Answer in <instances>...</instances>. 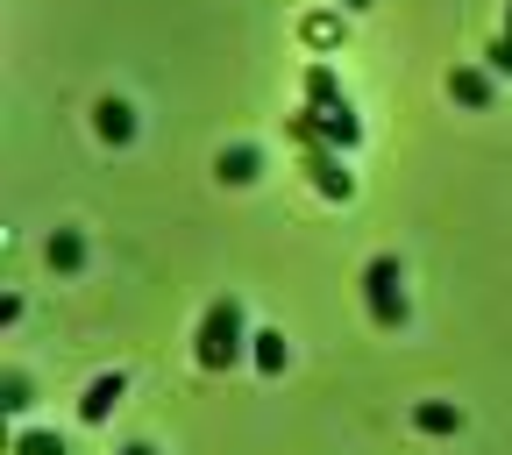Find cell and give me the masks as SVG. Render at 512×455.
Listing matches in <instances>:
<instances>
[{
	"label": "cell",
	"mask_w": 512,
	"mask_h": 455,
	"mask_svg": "<svg viewBox=\"0 0 512 455\" xmlns=\"http://www.w3.org/2000/svg\"><path fill=\"white\" fill-rule=\"evenodd\" d=\"M306 171L328 200H356V171H342V150L335 143H306Z\"/></svg>",
	"instance_id": "cell-3"
},
{
	"label": "cell",
	"mask_w": 512,
	"mask_h": 455,
	"mask_svg": "<svg viewBox=\"0 0 512 455\" xmlns=\"http://www.w3.org/2000/svg\"><path fill=\"white\" fill-rule=\"evenodd\" d=\"M43 256H50L57 278H72V271H86V235H79V228H57V235L43 242Z\"/></svg>",
	"instance_id": "cell-8"
},
{
	"label": "cell",
	"mask_w": 512,
	"mask_h": 455,
	"mask_svg": "<svg viewBox=\"0 0 512 455\" xmlns=\"http://www.w3.org/2000/svg\"><path fill=\"white\" fill-rule=\"evenodd\" d=\"M121 392H128V384H121V370L93 377V384H86V399H79V420H86V427H100V420H107V413L121 406Z\"/></svg>",
	"instance_id": "cell-7"
},
{
	"label": "cell",
	"mask_w": 512,
	"mask_h": 455,
	"mask_svg": "<svg viewBox=\"0 0 512 455\" xmlns=\"http://www.w3.org/2000/svg\"><path fill=\"white\" fill-rule=\"evenodd\" d=\"M249 356V320H242V299H214L200 313V335H192V363L200 370H228Z\"/></svg>",
	"instance_id": "cell-1"
},
{
	"label": "cell",
	"mask_w": 512,
	"mask_h": 455,
	"mask_svg": "<svg viewBox=\"0 0 512 455\" xmlns=\"http://www.w3.org/2000/svg\"><path fill=\"white\" fill-rule=\"evenodd\" d=\"M93 136L114 143V150L136 143V107H128V100H100V107H93Z\"/></svg>",
	"instance_id": "cell-5"
},
{
	"label": "cell",
	"mask_w": 512,
	"mask_h": 455,
	"mask_svg": "<svg viewBox=\"0 0 512 455\" xmlns=\"http://www.w3.org/2000/svg\"><path fill=\"white\" fill-rule=\"evenodd\" d=\"M15 455H72L57 434H43V427H29V434H15Z\"/></svg>",
	"instance_id": "cell-14"
},
{
	"label": "cell",
	"mask_w": 512,
	"mask_h": 455,
	"mask_svg": "<svg viewBox=\"0 0 512 455\" xmlns=\"http://www.w3.org/2000/svg\"><path fill=\"white\" fill-rule=\"evenodd\" d=\"M335 29H342L335 15H313V22H306V43H313V50H328V43H335Z\"/></svg>",
	"instance_id": "cell-15"
},
{
	"label": "cell",
	"mask_w": 512,
	"mask_h": 455,
	"mask_svg": "<svg viewBox=\"0 0 512 455\" xmlns=\"http://www.w3.org/2000/svg\"><path fill=\"white\" fill-rule=\"evenodd\" d=\"M484 64H491V72H498V79H512V36H498V43L484 50Z\"/></svg>",
	"instance_id": "cell-16"
},
{
	"label": "cell",
	"mask_w": 512,
	"mask_h": 455,
	"mask_svg": "<svg viewBox=\"0 0 512 455\" xmlns=\"http://www.w3.org/2000/svg\"><path fill=\"white\" fill-rule=\"evenodd\" d=\"M505 36H512V0H505Z\"/></svg>",
	"instance_id": "cell-19"
},
{
	"label": "cell",
	"mask_w": 512,
	"mask_h": 455,
	"mask_svg": "<svg viewBox=\"0 0 512 455\" xmlns=\"http://www.w3.org/2000/svg\"><path fill=\"white\" fill-rule=\"evenodd\" d=\"M299 86H306V107H342V79L328 72V64H306Z\"/></svg>",
	"instance_id": "cell-11"
},
{
	"label": "cell",
	"mask_w": 512,
	"mask_h": 455,
	"mask_svg": "<svg viewBox=\"0 0 512 455\" xmlns=\"http://www.w3.org/2000/svg\"><path fill=\"white\" fill-rule=\"evenodd\" d=\"M313 121H320V143H335V150H356L363 143V121H356L349 100L342 107H313Z\"/></svg>",
	"instance_id": "cell-6"
},
{
	"label": "cell",
	"mask_w": 512,
	"mask_h": 455,
	"mask_svg": "<svg viewBox=\"0 0 512 455\" xmlns=\"http://www.w3.org/2000/svg\"><path fill=\"white\" fill-rule=\"evenodd\" d=\"M363 306H370V320L384 335H399L406 328V271H399V256H370L363 264Z\"/></svg>",
	"instance_id": "cell-2"
},
{
	"label": "cell",
	"mask_w": 512,
	"mask_h": 455,
	"mask_svg": "<svg viewBox=\"0 0 512 455\" xmlns=\"http://www.w3.org/2000/svg\"><path fill=\"white\" fill-rule=\"evenodd\" d=\"M342 8H349V15H363V8H370V0H342Z\"/></svg>",
	"instance_id": "cell-18"
},
{
	"label": "cell",
	"mask_w": 512,
	"mask_h": 455,
	"mask_svg": "<svg viewBox=\"0 0 512 455\" xmlns=\"http://www.w3.org/2000/svg\"><path fill=\"white\" fill-rule=\"evenodd\" d=\"M121 455H157V448H150V441H128V448H121Z\"/></svg>",
	"instance_id": "cell-17"
},
{
	"label": "cell",
	"mask_w": 512,
	"mask_h": 455,
	"mask_svg": "<svg viewBox=\"0 0 512 455\" xmlns=\"http://www.w3.org/2000/svg\"><path fill=\"white\" fill-rule=\"evenodd\" d=\"M249 363L264 370V377H278V370L292 363V342H285L278 328H256V335H249Z\"/></svg>",
	"instance_id": "cell-9"
},
{
	"label": "cell",
	"mask_w": 512,
	"mask_h": 455,
	"mask_svg": "<svg viewBox=\"0 0 512 455\" xmlns=\"http://www.w3.org/2000/svg\"><path fill=\"white\" fill-rule=\"evenodd\" d=\"M448 93H456L463 107H491L498 72H491V64H456V72H448Z\"/></svg>",
	"instance_id": "cell-4"
},
{
	"label": "cell",
	"mask_w": 512,
	"mask_h": 455,
	"mask_svg": "<svg viewBox=\"0 0 512 455\" xmlns=\"http://www.w3.org/2000/svg\"><path fill=\"white\" fill-rule=\"evenodd\" d=\"M214 171H221L228 185H249L256 171H264V157H256L249 143H235V150H221V157H214Z\"/></svg>",
	"instance_id": "cell-12"
},
{
	"label": "cell",
	"mask_w": 512,
	"mask_h": 455,
	"mask_svg": "<svg viewBox=\"0 0 512 455\" xmlns=\"http://www.w3.org/2000/svg\"><path fill=\"white\" fill-rule=\"evenodd\" d=\"M413 427L420 434H463V406H448V399H427V406H413Z\"/></svg>",
	"instance_id": "cell-10"
},
{
	"label": "cell",
	"mask_w": 512,
	"mask_h": 455,
	"mask_svg": "<svg viewBox=\"0 0 512 455\" xmlns=\"http://www.w3.org/2000/svg\"><path fill=\"white\" fill-rule=\"evenodd\" d=\"M29 406H36V384L22 370H8V377H0V413H29Z\"/></svg>",
	"instance_id": "cell-13"
}]
</instances>
